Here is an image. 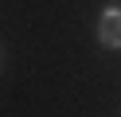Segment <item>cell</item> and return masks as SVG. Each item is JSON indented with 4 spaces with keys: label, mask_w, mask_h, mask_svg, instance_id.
<instances>
[{
    "label": "cell",
    "mask_w": 121,
    "mask_h": 117,
    "mask_svg": "<svg viewBox=\"0 0 121 117\" xmlns=\"http://www.w3.org/2000/svg\"><path fill=\"white\" fill-rule=\"evenodd\" d=\"M98 39H102V47H121V8H105L102 12Z\"/></svg>",
    "instance_id": "cell-1"
}]
</instances>
